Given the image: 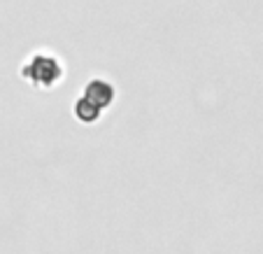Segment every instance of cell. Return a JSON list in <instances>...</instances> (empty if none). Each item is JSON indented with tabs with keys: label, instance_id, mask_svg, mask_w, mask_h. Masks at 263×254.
Returning a JSON list of instances; mask_svg holds the SVG:
<instances>
[{
	"label": "cell",
	"instance_id": "obj_1",
	"mask_svg": "<svg viewBox=\"0 0 263 254\" xmlns=\"http://www.w3.org/2000/svg\"><path fill=\"white\" fill-rule=\"evenodd\" d=\"M21 77L35 89H51L63 77V65L51 54H33L21 65Z\"/></svg>",
	"mask_w": 263,
	"mask_h": 254
},
{
	"label": "cell",
	"instance_id": "obj_2",
	"mask_svg": "<svg viewBox=\"0 0 263 254\" xmlns=\"http://www.w3.org/2000/svg\"><path fill=\"white\" fill-rule=\"evenodd\" d=\"M115 86L109 84L107 80H91L89 84L84 86V98L89 100V103H93L98 110H105V107H109V105L115 103Z\"/></svg>",
	"mask_w": 263,
	"mask_h": 254
},
{
	"label": "cell",
	"instance_id": "obj_3",
	"mask_svg": "<svg viewBox=\"0 0 263 254\" xmlns=\"http://www.w3.org/2000/svg\"><path fill=\"white\" fill-rule=\"evenodd\" d=\"M72 110H74V117H77L82 124H93V121H98L100 119V112H103V110H98L93 103H89L84 96L74 103Z\"/></svg>",
	"mask_w": 263,
	"mask_h": 254
}]
</instances>
